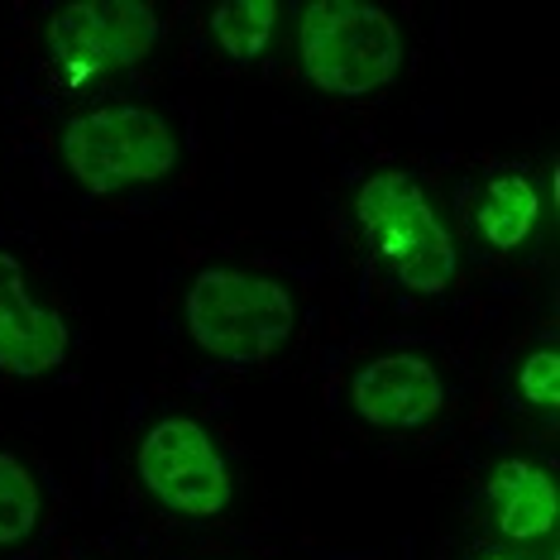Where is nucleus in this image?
Instances as JSON below:
<instances>
[{
	"instance_id": "4468645a",
	"label": "nucleus",
	"mask_w": 560,
	"mask_h": 560,
	"mask_svg": "<svg viewBox=\"0 0 560 560\" xmlns=\"http://www.w3.org/2000/svg\"><path fill=\"white\" fill-rule=\"evenodd\" d=\"M483 560H508V556H483Z\"/></svg>"
},
{
	"instance_id": "0eeeda50",
	"label": "nucleus",
	"mask_w": 560,
	"mask_h": 560,
	"mask_svg": "<svg viewBox=\"0 0 560 560\" xmlns=\"http://www.w3.org/2000/svg\"><path fill=\"white\" fill-rule=\"evenodd\" d=\"M441 402H445V388H441L436 364L407 350L378 354V360L354 369L350 378L354 417L374 431H417L441 412Z\"/></svg>"
},
{
	"instance_id": "ddd939ff",
	"label": "nucleus",
	"mask_w": 560,
	"mask_h": 560,
	"mask_svg": "<svg viewBox=\"0 0 560 560\" xmlns=\"http://www.w3.org/2000/svg\"><path fill=\"white\" fill-rule=\"evenodd\" d=\"M517 393H522V402L537 407V412H546V417L560 412V354H556V346H541L522 360Z\"/></svg>"
},
{
	"instance_id": "f8f14e48",
	"label": "nucleus",
	"mask_w": 560,
	"mask_h": 560,
	"mask_svg": "<svg viewBox=\"0 0 560 560\" xmlns=\"http://www.w3.org/2000/svg\"><path fill=\"white\" fill-rule=\"evenodd\" d=\"M39 513H44V493L34 469L15 460L10 451H0V546H20L39 527Z\"/></svg>"
},
{
	"instance_id": "f03ea898",
	"label": "nucleus",
	"mask_w": 560,
	"mask_h": 560,
	"mask_svg": "<svg viewBox=\"0 0 560 560\" xmlns=\"http://www.w3.org/2000/svg\"><path fill=\"white\" fill-rule=\"evenodd\" d=\"M354 221L369 235L378 264L417 298H441L455 283V240L441 225L412 173H369L354 192Z\"/></svg>"
},
{
	"instance_id": "f257e3e1",
	"label": "nucleus",
	"mask_w": 560,
	"mask_h": 560,
	"mask_svg": "<svg viewBox=\"0 0 560 560\" xmlns=\"http://www.w3.org/2000/svg\"><path fill=\"white\" fill-rule=\"evenodd\" d=\"M298 326V298L283 278L254 269H201L187 288V336L201 354L249 369L264 364Z\"/></svg>"
},
{
	"instance_id": "423d86ee",
	"label": "nucleus",
	"mask_w": 560,
	"mask_h": 560,
	"mask_svg": "<svg viewBox=\"0 0 560 560\" xmlns=\"http://www.w3.org/2000/svg\"><path fill=\"white\" fill-rule=\"evenodd\" d=\"M135 469L139 483L154 493V503L177 517H215L231 508V465L215 436L192 417H163L149 427Z\"/></svg>"
},
{
	"instance_id": "9d476101",
	"label": "nucleus",
	"mask_w": 560,
	"mask_h": 560,
	"mask_svg": "<svg viewBox=\"0 0 560 560\" xmlns=\"http://www.w3.org/2000/svg\"><path fill=\"white\" fill-rule=\"evenodd\" d=\"M537 221H541V197L522 173H499L483 183L479 207H475V231L483 235L489 249L499 254L522 249L532 231H537Z\"/></svg>"
},
{
	"instance_id": "20e7f679",
	"label": "nucleus",
	"mask_w": 560,
	"mask_h": 560,
	"mask_svg": "<svg viewBox=\"0 0 560 560\" xmlns=\"http://www.w3.org/2000/svg\"><path fill=\"white\" fill-rule=\"evenodd\" d=\"M62 163L92 197L149 187L177 168V130L149 106H96L62 125Z\"/></svg>"
},
{
	"instance_id": "7ed1b4c3",
	"label": "nucleus",
	"mask_w": 560,
	"mask_h": 560,
	"mask_svg": "<svg viewBox=\"0 0 560 560\" xmlns=\"http://www.w3.org/2000/svg\"><path fill=\"white\" fill-rule=\"evenodd\" d=\"M298 62L330 96H374L402 72V34L388 10L312 0L298 10Z\"/></svg>"
},
{
	"instance_id": "39448f33",
	"label": "nucleus",
	"mask_w": 560,
	"mask_h": 560,
	"mask_svg": "<svg viewBox=\"0 0 560 560\" xmlns=\"http://www.w3.org/2000/svg\"><path fill=\"white\" fill-rule=\"evenodd\" d=\"M154 44H159V10L144 5V0L62 5L44 30L48 62L68 78V86L130 72L154 54Z\"/></svg>"
},
{
	"instance_id": "6e6552de",
	"label": "nucleus",
	"mask_w": 560,
	"mask_h": 560,
	"mask_svg": "<svg viewBox=\"0 0 560 560\" xmlns=\"http://www.w3.org/2000/svg\"><path fill=\"white\" fill-rule=\"evenodd\" d=\"M62 360H68V322L34 302L24 264L0 249V374L39 378Z\"/></svg>"
},
{
	"instance_id": "1a4fd4ad",
	"label": "nucleus",
	"mask_w": 560,
	"mask_h": 560,
	"mask_svg": "<svg viewBox=\"0 0 560 560\" xmlns=\"http://www.w3.org/2000/svg\"><path fill=\"white\" fill-rule=\"evenodd\" d=\"M483 499H489V517L499 527L503 541H541L556 532L560 522V489L556 475L532 460H503L493 465L489 483H483Z\"/></svg>"
},
{
	"instance_id": "9b49d317",
	"label": "nucleus",
	"mask_w": 560,
	"mask_h": 560,
	"mask_svg": "<svg viewBox=\"0 0 560 560\" xmlns=\"http://www.w3.org/2000/svg\"><path fill=\"white\" fill-rule=\"evenodd\" d=\"M278 15H283L278 0H225L211 10V39L231 62H254L273 44Z\"/></svg>"
}]
</instances>
